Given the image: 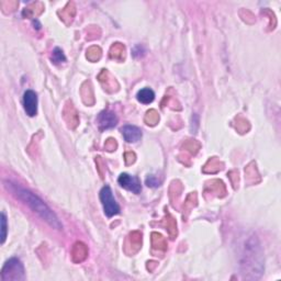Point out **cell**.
I'll return each mask as SVG.
<instances>
[{"label":"cell","mask_w":281,"mask_h":281,"mask_svg":"<svg viewBox=\"0 0 281 281\" xmlns=\"http://www.w3.org/2000/svg\"><path fill=\"white\" fill-rule=\"evenodd\" d=\"M4 187L7 188L8 191H10L16 199L21 200L24 204L29 206L33 212L38 213V214L40 216L46 223H48L50 226L56 230L62 228V224L58 220V218L56 216L55 213L50 210L38 196L32 194L29 190L20 187L19 184H14L11 182H4Z\"/></svg>","instance_id":"cell-1"},{"label":"cell","mask_w":281,"mask_h":281,"mask_svg":"<svg viewBox=\"0 0 281 281\" xmlns=\"http://www.w3.org/2000/svg\"><path fill=\"white\" fill-rule=\"evenodd\" d=\"M24 279V267L16 258H11L4 264L2 270V281H18Z\"/></svg>","instance_id":"cell-2"},{"label":"cell","mask_w":281,"mask_h":281,"mask_svg":"<svg viewBox=\"0 0 281 281\" xmlns=\"http://www.w3.org/2000/svg\"><path fill=\"white\" fill-rule=\"evenodd\" d=\"M100 200L106 216H114L120 213V206L116 201L112 190L109 186H104L100 191Z\"/></svg>","instance_id":"cell-3"},{"label":"cell","mask_w":281,"mask_h":281,"mask_svg":"<svg viewBox=\"0 0 281 281\" xmlns=\"http://www.w3.org/2000/svg\"><path fill=\"white\" fill-rule=\"evenodd\" d=\"M118 182H119L121 187L126 188L128 191H132L133 194H140V190H142L138 178L128 175V174H121Z\"/></svg>","instance_id":"cell-4"},{"label":"cell","mask_w":281,"mask_h":281,"mask_svg":"<svg viewBox=\"0 0 281 281\" xmlns=\"http://www.w3.org/2000/svg\"><path fill=\"white\" fill-rule=\"evenodd\" d=\"M24 108L28 116H34L38 112V96L33 90H26L24 94Z\"/></svg>","instance_id":"cell-5"},{"label":"cell","mask_w":281,"mask_h":281,"mask_svg":"<svg viewBox=\"0 0 281 281\" xmlns=\"http://www.w3.org/2000/svg\"><path fill=\"white\" fill-rule=\"evenodd\" d=\"M97 122L100 130L104 131V130H108V128H114L118 123V118L114 112L106 110L101 112V114L98 116Z\"/></svg>","instance_id":"cell-6"},{"label":"cell","mask_w":281,"mask_h":281,"mask_svg":"<svg viewBox=\"0 0 281 281\" xmlns=\"http://www.w3.org/2000/svg\"><path fill=\"white\" fill-rule=\"evenodd\" d=\"M121 132L128 143H136L142 138V131L136 126H124L121 128Z\"/></svg>","instance_id":"cell-7"},{"label":"cell","mask_w":281,"mask_h":281,"mask_svg":"<svg viewBox=\"0 0 281 281\" xmlns=\"http://www.w3.org/2000/svg\"><path fill=\"white\" fill-rule=\"evenodd\" d=\"M136 97L140 102H142L144 104H148L150 102H153V100L155 99V94L150 88H143L138 92Z\"/></svg>","instance_id":"cell-8"},{"label":"cell","mask_w":281,"mask_h":281,"mask_svg":"<svg viewBox=\"0 0 281 281\" xmlns=\"http://www.w3.org/2000/svg\"><path fill=\"white\" fill-rule=\"evenodd\" d=\"M52 60L54 62L55 64L64 63V62L66 60V58H65V55H64V53H63V50H62L58 48H56L53 50Z\"/></svg>","instance_id":"cell-9"},{"label":"cell","mask_w":281,"mask_h":281,"mask_svg":"<svg viewBox=\"0 0 281 281\" xmlns=\"http://www.w3.org/2000/svg\"><path fill=\"white\" fill-rule=\"evenodd\" d=\"M6 238H7V218L2 212V244L4 243Z\"/></svg>","instance_id":"cell-10"},{"label":"cell","mask_w":281,"mask_h":281,"mask_svg":"<svg viewBox=\"0 0 281 281\" xmlns=\"http://www.w3.org/2000/svg\"><path fill=\"white\" fill-rule=\"evenodd\" d=\"M146 184H148V186L150 187H158L160 184V182L158 180V178L156 176H148V179H146Z\"/></svg>","instance_id":"cell-11"}]
</instances>
